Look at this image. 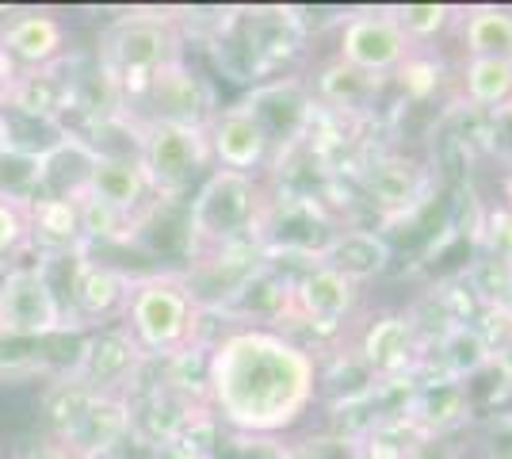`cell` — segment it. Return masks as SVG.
<instances>
[{
	"label": "cell",
	"instance_id": "17",
	"mask_svg": "<svg viewBox=\"0 0 512 459\" xmlns=\"http://www.w3.org/2000/svg\"><path fill=\"white\" fill-rule=\"evenodd\" d=\"M207 142H211L214 169L245 176H260L272 169V146L260 131L256 115L241 100L214 111V119L207 123Z\"/></svg>",
	"mask_w": 512,
	"mask_h": 459
},
{
	"label": "cell",
	"instance_id": "3",
	"mask_svg": "<svg viewBox=\"0 0 512 459\" xmlns=\"http://www.w3.org/2000/svg\"><path fill=\"white\" fill-rule=\"evenodd\" d=\"M180 54L184 46L172 16H123L96 39V69L115 88L119 108L130 119H134V104H142L153 73Z\"/></svg>",
	"mask_w": 512,
	"mask_h": 459
},
{
	"label": "cell",
	"instance_id": "30",
	"mask_svg": "<svg viewBox=\"0 0 512 459\" xmlns=\"http://www.w3.org/2000/svg\"><path fill=\"white\" fill-rule=\"evenodd\" d=\"M490 372H497V379L505 383V391H512V329L501 337V341H493Z\"/></svg>",
	"mask_w": 512,
	"mask_h": 459
},
{
	"label": "cell",
	"instance_id": "12",
	"mask_svg": "<svg viewBox=\"0 0 512 459\" xmlns=\"http://www.w3.org/2000/svg\"><path fill=\"white\" fill-rule=\"evenodd\" d=\"M413 54L417 46L406 39V31L390 16V8L348 16L337 39V58L375 77H394Z\"/></svg>",
	"mask_w": 512,
	"mask_h": 459
},
{
	"label": "cell",
	"instance_id": "24",
	"mask_svg": "<svg viewBox=\"0 0 512 459\" xmlns=\"http://www.w3.org/2000/svg\"><path fill=\"white\" fill-rule=\"evenodd\" d=\"M463 100L474 111L512 108V58H467L459 69Z\"/></svg>",
	"mask_w": 512,
	"mask_h": 459
},
{
	"label": "cell",
	"instance_id": "18",
	"mask_svg": "<svg viewBox=\"0 0 512 459\" xmlns=\"http://www.w3.org/2000/svg\"><path fill=\"white\" fill-rule=\"evenodd\" d=\"M386 85H390V77H375V73H363V69L333 58L314 73L310 92L325 115L344 119V123H367V119H375V111L383 104Z\"/></svg>",
	"mask_w": 512,
	"mask_h": 459
},
{
	"label": "cell",
	"instance_id": "25",
	"mask_svg": "<svg viewBox=\"0 0 512 459\" xmlns=\"http://www.w3.org/2000/svg\"><path fill=\"white\" fill-rule=\"evenodd\" d=\"M459 46L467 58H512V12L509 8H463L459 16Z\"/></svg>",
	"mask_w": 512,
	"mask_h": 459
},
{
	"label": "cell",
	"instance_id": "16",
	"mask_svg": "<svg viewBox=\"0 0 512 459\" xmlns=\"http://www.w3.org/2000/svg\"><path fill=\"white\" fill-rule=\"evenodd\" d=\"M81 196L96 199L100 207L115 211L119 219L134 222V226L142 222L146 207L157 199L150 180H146V169L138 161V153H96Z\"/></svg>",
	"mask_w": 512,
	"mask_h": 459
},
{
	"label": "cell",
	"instance_id": "9",
	"mask_svg": "<svg viewBox=\"0 0 512 459\" xmlns=\"http://www.w3.org/2000/svg\"><path fill=\"white\" fill-rule=\"evenodd\" d=\"M425 341H421V322L409 310H383L363 326L356 341V364L371 383H394L421 375L425 364Z\"/></svg>",
	"mask_w": 512,
	"mask_h": 459
},
{
	"label": "cell",
	"instance_id": "4",
	"mask_svg": "<svg viewBox=\"0 0 512 459\" xmlns=\"http://www.w3.org/2000/svg\"><path fill=\"white\" fill-rule=\"evenodd\" d=\"M123 326L150 360H172L195 345L203 310L192 299L184 272H153V276H134Z\"/></svg>",
	"mask_w": 512,
	"mask_h": 459
},
{
	"label": "cell",
	"instance_id": "21",
	"mask_svg": "<svg viewBox=\"0 0 512 459\" xmlns=\"http://www.w3.org/2000/svg\"><path fill=\"white\" fill-rule=\"evenodd\" d=\"M314 264H329L344 272L352 284L367 287L371 280H379L390 272L394 264V245L383 230H371V226H341L333 241L321 249V257Z\"/></svg>",
	"mask_w": 512,
	"mask_h": 459
},
{
	"label": "cell",
	"instance_id": "15",
	"mask_svg": "<svg viewBox=\"0 0 512 459\" xmlns=\"http://www.w3.org/2000/svg\"><path fill=\"white\" fill-rule=\"evenodd\" d=\"M402 421L421 440H444L459 429H467V425H474L470 383L421 372L413 391H409L406 406H402Z\"/></svg>",
	"mask_w": 512,
	"mask_h": 459
},
{
	"label": "cell",
	"instance_id": "5",
	"mask_svg": "<svg viewBox=\"0 0 512 459\" xmlns=\"http://www.w3.org/2000/svg\"><path fill=\"white\" fill-rule=\"evenodd\" d=\"M241 104L256 115L260 131L272 146V169L268 173H279L295 153L306 150L310 131L318 123V104H314V92H310L306 77L291 73V77L256 81Z\"/></svg>",
	"mask_w": 512,
	"mask_h": 459
},
{
	"label": "cell",
	"instance_id": "10",
	"mask_svg": "<svg viewBox=\"0 0 512 459\" xmlns=\"http://www.w3.org/2000/svg\"><path fill=\"white\" fill-rule=\"evenodd\" d=\"M363 287L352 284L344 272L329 264H302V272L291 276V326H306L318 337L341 333L352 314L360 310Z\"/></svg>",
	"mask_w": 512,
	"mask_h": 459
},
{
	"label": "cell",
	"instance_id": "7",
	"mask_svg": "<svg viewBox=\"0 0 512 459\" xmlns=\"http://www.w3.org/2000/svg\"><path fill=\"white\" fill-rule=\"evenodd\" d=\"M62 303L46 272L35 264L16 261L0 276V337H23V341H50L69 333Z\"/></svg>",
	"mask_w": 512,
	"mask_h": 459
},
{
	"label": "cell",
	"instance_id": "33",
	"mask_svg": "<svg viewBox=\"0 0 512 459\" xmlns=\"http://www.w3.org/2000/svg\"><path fill=\"white\" fill-rule=\"evenodd\" d=\"M8 150V123H4V115H0V153Z\"/></svg>",
	"mask_w": 512,
	"mask_h": 459
},
{
	"label": "cell",
	"instance_id": "31",
	"mask_svg": "<svg viewBox=\"0 0 512 459\" xmlns=\"http://www.w3.org/2000/svg\"><path fill=\"white\" fill-rule=\"evenodd\" d=\"M490 314H497L501 322H505V333L512 329V272L509 280H505V287H501V295H497V303L490 306Z\"/></svg>",
	"mask_w": 512,
	"mask_h": 459
},
{
	"label": "cell",
	"instance_id": "23",
	"mask_svg": "<svg viewBox=\"0 0 512 459\" xmlns=\"http://www.w3.org/2000/svg\"><path fill=\"white\" fill-rule=\"evenodd\" d=\"M27 249H35L39 257L85 253L77 196H46L31 203V245Z\"/></svg>",
	"mask_w": 512,
	"mask_h": 459
},
{
	"label": "cell",
	"instance_id": "22",
	"mask_svg": "<svg viewBox=\"0 0 512 459\" xmlns=\"http://www.w3.org/2000/svg\"><path fill=\"white\" fill-rule=\"evenodd\" d=\"M493 360V341L486 337V329L467 318H455L440 329L436 349L425 356L421 372L444 375V379H459V383H474L482 372H490Z\"/></svg>",
	"mask_w": 512,
	"mask_h": 459
},
{
	"label": "cell",
	"instance_id": "35",
	"mask_svg": "<svg viewBox=\"0 0 512 459\" xmlns=\"http://www.w3.org/2000/svg\"><path fill=\"white\" fill-rule=\"evenodd\" d=\"M509 111H512V108H509Z\"/></svg>",
	"mask_w": 512,
	"mask_h": 459
},
{
	"label": "cell",
	"instance_id": "20",
	"mask_svg": "<svg viewBox=\"0 0 512 459\" xmlns=\"http://www.w3.org/2000/svg\"><path fill=\"white\" fill-rule=\"evenodd\" d=\"M65 39V23L54 12H20L0 27V54L23 69H46L65 58Z\"/></svg>",
	"mask_w": 512,
	"mask_h": 459
},
{
	"label": "cell",
	"instance_id": "14",
	"mask_svg": "<svg viewBox=\"0 0 512 459\" xmlns=\"http://www.w3.org/2000/svg\"><path fill=\"white\" fill-rule=\"evenodd\" d=\"M428 165L406 153H379L360 169V192L367 207L383 222L409 219L417 207L428 203Z\"/></svg>",
	"mask_w": 512,
	"mask_h": 459
},
{
	"label": "cell",
	"instance_id": "6",
	"mask_svg": "<svg viewBox=\"0 0 512 459\" xmlns=\"http://www.w3.org/2000/svg\"><path fill=\"white\" fill-rule=\"evenodd\" d=\"M138 161L146 169L153 196L184 199L211 173V142L203 127H172V123H142V150Z\"/></svg>",
	"mask_w": 512,
	"mask_h": 459
},
{
	"label": "cell",
	"instance_id": "32",
	"mask_svg": "<svg viewBox=\"0 0 512 459\" xmlns=\"http://www.w3.org/2000/svg\"><path fill=\"white\" fill-rule=\"evenodd\" d=\"M501 207L512 215V173H505V180H501Z\"/></svg>",
	"mask_w": 512,
	"mask_h": 459
},
{
	"label": "cell",
	"instance_id": "29",
	"mask_svg": "<svg viewBox=\"0 0 512 459\" xmlns=\"http://www.w3.org/2000/svg\"><path fill=\"white\" fill-rule=\"evenodd\" d=\"M482 459H512V410H490L478 421Z\"/></svg>",
	"mask_w": 512,
	"mask_h": 459
},
{
	"label": "cell",
	"instance_id": "2",
	"mask_svg": "<svg viewBox=\"0 0 512 459\" xmlns=\"http://www.w3.org/2000/svg\"><path fill=\"white\" fill-rule=\"evenodd\" d=\"M264 196H268V188L260 184V176L211 169L188 199V219H184L188 261L253 241L260 211H264Z\"/></svg>",
	"mask_w": 512,
	"mask_h": 459
},
{
	"label": "cell",
	"instance_id": "27",
	"mask_svg": "<svg viewBox=\"0 0 512 459\" xmlns=\"http://www.w3.org/2000/svg\"><path fill=\"white\" fill-rule=\"evenodd\" d=\"M31 245V203L0 199V257L16 261Z\"/></svg>",
	"mask_w": 512,
	"mask_h": 459
},
{
	"label": "cell",
	"instance_id": "19",
	"mask_svg": "<svg viewBox=\"0 0 512 459\" xmlns=\"http://www.w3.org/2000/svg\"><path fill=\"white\" fill-rule=\"evenodd\" d=\"M130 440H134L130 398L127 394H96L81 421L54 444H62L65 452L77 459H111L123 448H130Z\"/></svg>",
	"mask_w": 512,
	"mask_h": 459
},
{
	"label": "cell",
	"instance_id": "28",
	"mask_svg": "<svg viewBox=\"0 0 512 459\" xmlns=\"http://www.w3.org/2000/svg\"><path fill=\"white\" fill-rule=\"evenodd\" d=\"M478 245H482V257L490 261H501L512 268V215L497 203L486 211L482 219V230H478Z\"/></svg>",
	"mask_w": 512,
	"mask_h": 459
},
{
	"label": "cell",
	"instance_id": "13",
	"mask_svg": "<svg viewBox=\"0 0 512 459\" xmlns=\"http://www.w3.org/2000/svg\"><path fill=\"white\" fill-rule=\"evenodd\" d=\"M146 119L142 123H172V127H203L214 119V92L211 85L188 66V58H172L169 66H161L146 85Z\"/></svg>",
	"mask_w": 512,
	"mask_h": 459
},
{
	"label": "cell",
	"instance_id": "34",
	"mask_svg": "<svg viewBox=\"0 0 512 459\" xmlns=\"http://www.w3.org/2000/svg\"><path fill=\"white\" fill-rule=\"evenodd\" d=\"M12 264H16V261H4V257H0V276H4V272H8Z\"/></svg>",
	"mask_w": 512,
	"mask_h": 459
},
{
	"label": "cell",
	"instance_id": "26",
	"mask_svg": "<svg viewBox=\"0 0 512 459\" xmlns=\"http://www.w3.org/2000/svg\"><path fill=\"white\" fill-rule=\"evenodd\" d=\"M390 16L406 31L409 43L421 50L425 43H436L440 35H448L463 16V8H455V4H398V8H390Z\"/></svg>",
	"mask_w": 512,
	"mask_h": 459
},
{
	"label": "cell",
	"instance_id": "8",
	"mask_svg": "<svg viewBox=\"0 0 512 459\" xmlns=\"http://www.w3.org/2000/svg\"><path fill=\"white\" fill-rule=\"evenodd\" d=\"M146 360L150 356L138 349L130 329L123 322H111L104 329L81 333L77 356H73L69 372L62 375L96 394H127V398H134V383L146 368Z\"/></svg>",
	"mask_w": 512,
	"mask_h": 459
},
{
	"label": "cell",
	"instance_id": "11",
	"mask_svg": "<svg viewBox=\"0 0 512 459\" xmlns=\"http://www.w3.org/2000/svg\"><path fill=\"white\" fill-rule=\"evenodd\" d=\"M130 284H134V276L119 272L115 264L92 261L88 253H77L73 268H69V291H65V318H73L69 326L77 333H92V329L111 326V318L123 322Z\"/></svg>",
	"mask_w": 512,
	"mask_h": 459
},
{
	"label": "cell",
	"instance_id": "1",
	"mask_svg": "<svg viewBox=\"0 0 512 459\" xmlns=\"http://www.w3.org/2000/svg\"><path fill=\"white\" fill-rule=\"evenodd\" d=\"M318 352L287 329L234 326L203 360V402L214 421L245 440H272L299 429L318 406Z\"/></svg>",
	"mask_w": 512,
	"mask_h": 459
}]
</instances>
